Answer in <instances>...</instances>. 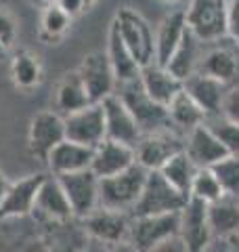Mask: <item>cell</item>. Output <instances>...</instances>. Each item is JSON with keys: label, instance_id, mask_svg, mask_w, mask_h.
Listing matches in <instances>:
<instances>
[{"label": "cell", "instance_id": "cell-1", "mask_svg": "<svg viewBox=\"0 0 239 252\" xmlns=\"http://www.w3.org/2000/svg\"><path fill=\"white\" fill-rule=\"evenodd\" d=\"M147 168L141 164H132L124 172H118L114 177H105L99 181V206L120 212H132L134 204L141 198L143 185L147 181Z\"/></svg>", "mask_w": 239, "mask_h": 252}, {"label": "cell", "instance_id": "cell-2", "mask_svg": "<svg viewBox=\"0 0 239 252\" xmlns=\"http://www.w3.org/2000/svg\"><path fill=\"white\" fill-rule=\"evenodd\" d=\"M187 28L204 44L227 38L229 0H189L185 6Z\"/></svg>", "mask_w": 239, "mask_h": 252}, {"label": "cell", "instance_id": "cell-3", "mask_svg": "<svg viewBox=\"0 0 239 252\" xmlns=\"http://www.w3.org/2000/svg\"><path fill=\"white\" fill-rule=\"evenodd\" d=\"M114 23L139 65L145 67L149 63H153V59H155V30H153V26H151L137 9H132V6H120L114 15Z\"/></svg>", "mask_w": 239, "mask_h": 252}, {"label": "cell", "instance_id": "cell-4", "mask_svg": "<svg viewBox=\"0 0 239 252\" xmlns=\"http://www.w3.org/2000/svg\"><path fill=\"white\" fill-rule=\"evenodd\" d=\"M118 86H120L118 94L122 97L126 107L130 109V114L134 116V120H137L143 135L162 130V128H172L166 105L157 103V101H153L149 97V94L145 93V89H143L139 78L137 80H132V82L118 84Z\"/></svg>", "mask_w": 239, "mask_h": 252}, {"label": "cell", "instance_id": "cell-5", "mask_svg": "<svg viewBox=\"0 0 239 252\" xmlns=\"http://www.w3.org/2000/svg\"><path fill=\"white\" fill-rule=\"evenodd\" d=\"M182 193H179L168 181L162 177L159 170H149L147 181L143 185L141 198L134 204L130 217H141V215H164V212H179L185 202Z\"/></svg>", "mask_w": 239, "mask_h": 252}, {"label": "cell", "instance_id": "cell-6", "mask_svg": "<svg viewBox=\"0 0 239 252\" xmlns=\"http://www.w3.org/2000/svg\"><path fill=\"white\" fill-rule=\"evenodd\" d=\"M182 149H185V137L174 128H162L141 135L139 143L134 145L137 162L147 170H159L172 156H177Z\"/></svg>", "mask_w": 239, "mask_h": 252}, {"label": "cell", "instance_id": "cell-7", "mask_svg": "<svg viewBox=\"0 0 239 252\" xmlns=\"http://www.w3.org/2000/svg\"><path fill=\"white\" fill-rule=\"evenodd\" d=\"M197 72L216 78L227 86L239 84V49L229 38L206 44L199 57Z\"/></svg>", "mask_w": 239, "mask_h": 252}, {"label": "cell", "instance_id": "cell-8", "mask_svg": "<svg viewBox=\"0 0 239 252\" xmlns=\"http://www.w3.org/2000/svg\"><path fill=\"white\" fill-rule=\"evenodd\" d=\"M57 179L69 200L74 217L86 219L92 210L99 208V181L101 179L90 168L69 172V175H59Z\"/></svg>", "mask_w": 239, "mask_h": 252}, {"label": "cell", "instance_id": "cell-9", "mask_svg": "<svg viewBox=\"0 0 239 252\" xmlns=\"http://www.w3.org/2000/svg\"><path fill=\"white\" fill-rule=\"evenodd\" d=\"M65 139V120L59 112H40L31 118L28 132V147L36 160L44 162L61 141Z\"/></svg>", "mask_w": 239, "mask_h": 252}, {"label": "cell", "instance_id": "cell-10", "mask_svg": "<svg viewBox=\"0 0 239 252\" xmlns=\"http://www.w3.org/2000/svg\"><path fill=\"white\" fill-rule=\"evenodd\" d=\"M78 74L82 78L92 103H101L103 99L114 94L118 89L116 74L111 69V63L105 51H92L86 55L78 67Z\"/></svg>", "mask_w": 239, "mask_h": 252}, {"label": "cell", "instance_id": "cell-11", "mask_svg": "<svg viewBox=\"0 0 239 252\" xmlns=\"http://www.w3.org/2000/svg\"><path fill=\"white\" fill-rule=\"evenodd\" d=\"M179 233V212H164V215H141L130 219L128 240L141 250H149L155 244L164 242Z\"/></svg>", "mask_w": 239, "mask_h": 252}, {"label": "cell", "instance_id": "cell-12", "mask_svg": "<svg viewBox=\"0 0 239 252\" xmlns=\"http://www.w3.org/2000/svg\"><path fill=\"white\" fill-rule=\"evenodd\" d=\"M179 235L191 248V252H204L214 242L210 220H208V204L189 198L185 206L179 210Z\"/></svg>", "mask_w": 239, "mask_h": 252}, {"label": "cell", "instance_id": "cell-13", "mask_svg": "<svg viewBox=\"0 0 239 252\" xmlns=\"http://www.w3.org/2000/svg\"><path fill=\"white\" fill-rule=\"evenodd\" d=\"M65 139L89 147H97L105 139V114L101 103H89L86 107L63 116Z\"/></svg>", "mask_w": 239, "mask_h": 252}, {"label": "cell", "instance_id": "cell-14", "mask_svg": "<svg viewBox=\"0 0 239 252\" xmlns=\"http://www.w3.org/2000/svg\"><path fill=\"white\" fill-rule=\"evenodd\" d=\"M101 105H103V114H105V139L120 141V143L132 147L137 145L143 132L137 120H134V116L130 114V109L122 101V97L114 93L103 99Z\"/></svg>", "mask_w": 239, "mask_h": 252}, {"label": "cell", "instance_id": "cell-15", "mask_svg": "<svg viewBox=\"0 0 239 252\" xmlns=\"http://www.w3.org/2000/svg\"><path fill=\"white\" fill-rule=\"evenodd\" d=\"M130 215L128 212H120V210H109L99 206L97 210H92L89 217L82 219L86 223V231H89L99 244H107L114 246L118 242L128 240L130 231Z\"/></svg>", "mask_w": 239, "mask_h": 252}, {"label": "cell", "instance_id": "cell-16", "mask_svg": "<svg viewBox=\"0 0 239 252\" xmlns=\"http://www.w3.org/2000/svg\"><path fill=\"white\" fill-rule=\"evenodd\" d=\"M132 164H137V152H134L132 145L111 141V139H103L101 143L92 149L90 170L99 179L114 177L118 172H124L126 168H130Z\"/></svg>", "mask_w": 239, "mask_h": 252}, {"label": "cell", "instance_id": "cell-17", "mask_svg": "<svg viewBox=\"0 0 239 252\" xmlns=\"http://www.w3.org/2000/svg\"><path fill=\"white\" fill-rule=\"evenodd\" d=\"M185 152L199 168H212L218 160L227 156L225 145L218 141V137L208 128V124H199L195 128L185 132Z\"/></svg>", "mask_w": 239, "mask_h": 252}, {"label": "cell", "instance_id": "cell-18", "mask_svg": "<svg viewBox=\"0 0 239 252\" xmlns=\"http://www.w3.org/2000/svg\"><path fill=\"white\" fill-rule=\"evenodd\" d=\"M44 175H30L11 183L9 191L0 202V219H13V217H26L34 212L38 187L42 183Z\"/></svg>", "mask_w": 239, "mask_h": 252}, {"label": "cell", "instance_id": "cell-19", "mask_svg": "<svg viewBox=\"0 0 239 252\" xmlns=\"http://www.w3.org/2000/svg\"><path fill=\"white\" fill-rule=\"evenodd\" d=\"M34 212H38V215H42L51 220H69L74 217V210L69 206L67 195L55 175H44L42 183L38 187Z\"/></svg>", "mask_w": 239, "mask_h": 252}, {"label": "cell", "instance_id": "cell-20", "mask_svg": "<svg viewBox=\"0 0 239 252\" xmlns=\"http://www.w3.org/2000/svg\"><path fill=\"white\" fill-rule=\"evenodd\" d=\"M187 32V19L185 9H174L157 23L155 28V59L157 65H166L170 61L172 53L177 51L182 36Z\"/></svg>", "mask_w": 239, "mask_h": 252}, {"label": "cell", "instance_id": "cell-21", "mask_svg": "<svg viewBox=\"0 0 239 252\" xmlns=\"http://www.w3.org/2000/svg\"><path fill=\"white\" fill-rule=\"evenodd\" d=\"M139 80L149 97L162 105H168L185 86V82L168 72V67L157 65V63H149V65L141 67Z\"/></svg>", "mask_w": 239, "mask_h": 252}, {"label": "cell", "instance_id": "cell-22", "mask_svg": "<svg viewBox=\"0 0 239 252\" xmlns=\"http://www.w3.org/2000/svg\"><path fill=\"white\" fill-rule=\"evenodd\" d=\"M92 149L94 147L63 139L51 152L49 160H46V166L57 177L69 175V172H78V170H86V168H90V162H92Z\"/></svg>", "mask_w": 239, "mask_h": 252}, {"label": "cell", "instance_id": "cell-23", "mask_svg": "<svg viewBox=\"0 0 239 252\" xmlns=\"http://www.w3.org/2000/svg\"><path fill=\"white\" fill-rule=\"evenodd\" d=\"M185 91L197 101L199 107L206 112V116H214V114H220L229 86L212 76L195 72L185 80Z\"/></svg>", "mask_w": 239, "mask_h": 252}, {"label": "cell", "instance_id": "cell-24", "mask_svg": "<svg viewBox=\"0 0 239 252\" xmlns=\"http://www.w3.org/2000/svg\"><path fill=\"white\" fill-rule=\"evenodd\" d=\"M107 57L111 63V69L116 74L118 84L124 82H132L141 76V65L134 59V55L130 53V49L126 46V42L122 40L120 32L116 28V23L111 21L109 26V34H107Z\"/></svg>", "mask_w": 239, "mask_h": 252}, {"label": "cell", "instance_id": "cell-25", "mask_svg": "<svg viewBox=\"0 0 239 252\" xmlns=\"http://www.w3.org/2000/svg\"><path fill=\"white\" fill-rule=\"evenodd\" d=\"M208 220L214 240H231L239 233V198L222 195L220 200L208 204Z\"/></svg>", "mask_w": 239, "mask_h": 252}, {"label": "cell", "instance_id": "cell-26", "mask_svg": "<svg viewBox=\"0 0 239 252\" xmlns=\"http://www.w3.org/2000/svg\"><path fill=\"white\" fill-rule=\"evenodd\" d=\"M166 109H168L170 126L174 130H179L180 135H185V132H189L191 128H195L199 124H204L206 118H208L204 109L199 107L197 101L185 91V86H182V91L166 105Z\"/></svg>", "mask_w": 239, "mask_h": 252}, {"label": "cell", "instance_id": "cell-27", "mask_svg": "<svg viewBox=\"0 0 239 252\" xmlns=\"http://www.w3.org/2000/svg\"><path fill=\"white\" fill-rule=\"evenodd\" d=\"M204 42L197 40V38L191 34L189 28L185 32V36H182L180 44L177 46V51L172 53L170 61L166 63L164 67H168V72L174 74L179 78V80L185 82L189 76H193L197 72V65H199V57H202L204 53Z\"/></svg>", "mask_w": 239, "mask_h": 252}, {"label": "cell", "instance_id": "cell-28", "mask_svg": "<svg viewBox=\"0 0 239 252\" xmlns=\"http://www.w3.org/2000/svg\"><path fill=\"white\" fill-rule=\"evenodd\" d=\"M89 103H92V101L89 97V93H86V86L82 82V78H80L78 69L76 72H67L59 80L57 91H55V107H57V112L67 116L71 112L86 107Z\"/></svg>", "mask_w": 239, "mask_h": 252}, {"label": "cell", "instance_id": "cell-29", "mask_svg": "<svg viewBox=\"0 0 239 252\" xmlns=\"http://www.w3.org/2000/svg\"><path fill=\"white\" fill-rule=\"evenodd\" d=\"M197 168L199 166L187 156L185 149H182V152H179L177 156H172L170 160L159 168V172H162V177L168 181V183L177 189L179 193H182L185 198H189L191 183H193V179L197 175Z\"/></svg>", "mask_w": 239, "mask_h": 252}, {"label": "cell", "instance_id": "cell-30", "mask_svg": "<svg viewBox=\"0 0 239 252\" xmlns=\"http://www.w3.org/2000/svg\"><path fill=\"white\" fill-rule=\"evenodd\" d=\"M11 78L17 89L31 91L42 82V63L38 55L30 51H19L11 59Z\"/></svg>", "mask_w": 239, "mask_h": 252}, {"label": "cell", "instance_id": "cell-31", "mask_svg": "<svg viewBox=\"0 0 239 252\" xmlns=\"http://www.w3.org/2000/svg\"><path fill=\"white\" fill-rule=\"evenodd\" d=\"M71 21H74V17H69L57 2L44 6L42 17H40V38L51 44L61 40L65 36V32L69 30Z\"/></svg>", "mask_w": 239, "mask_h": 252}, {"label": "cell", "instance_id": "cell-32", "mask_svg": "<svg viewBox=\"0 0 239 252\" xmlns=\"http://www.w3.org/2000/svg\"><path fill=\"white\" fill-rule=\"evenodd\" d=\"M222 195H227V193L222 191L214 170L212 168H197V175L193 179V183H191L189 198H195L204 204H212V202L220 200Z\"/></svg>", "mask_w": 239, "mask_h": 252}, {"label": "cell", "instance_id": "cell-33", "mask_svg": "<svg viewBox=\"0 0 239 252\" xmlns=\"http://www.w3.org/2000/svg\"><path fill=\"white\" fill-rule=\"evenodd\" d=\"M208 128L218 137V141L225 145L227 154H239V124L229 120L222 114H214L206 118Z\"/></svg>", "mask_w": 239, "mask_h": 252}, {"label": "cell", "instance_id": "cell-34", "mask_svg": "<svg viewBox=\"0 0 239 252\" xmlns=\"http://www.w3.org/2000/svg\"><path fill=\"white\" fill-rule=\"evenodd\" d=\"M222 191L239 198V154H227L212 166Z\"/></svg>", "mask_w": 239, "mask_h": 252}, {"label": "cell", "instance_id": "cell-35", "mask_svg": "<svg viewBox=\"0 0 239 252\" xmlns=\"http://www.w3.org/2000/svg\"><path fill=\"white\" fill-rule=\"evenodd\" d=\"M15 38H17V21H15V17L9 11L0 9V42L6 49H11Z\"/></svg>", "mask_w": 239, "mask_h": 252}, {"label": "cell", "instance_id": "cell-36", "mask_svg": "<svg viewBox=\"0 0 239 252\" xmlns=\"http://www.w3.org/2000/svg\"><path fill=\"white\" fill-rule=\"evenodd\" d=\"M222 116H227L229 120H233L239 124V84L235 86H229L227 91V97H225V103H222L220 109Z\"/></svg>", "mask_w": 239, "mask_h": 252}, {"label": "cell", "instance_id": "cell-37", "mask_svg": "<svg viewBox=\"0 0 239 252\" xmlns=\"http://www.w3.org/2000/svg\"><path fill=\"white\" fill-rule=\"evenodd\" d=\"M227 38H229V40L239 49V0H229Z\"/></svg>", "mask_w": 239, "mask_h": 252}, {"label": "cell", "instance_id": "cell-38", "mask_svg": "<svg viewBox=\"0 0 239 252\" xmlns=\"http://www.w3.org/2000/svg\"><path fill=\"white\" fill-rule=\"evenodd\" d=\"M147 252H191V248L185 244V240L177 233V235H172V238H168V240L155 244V246L149 248Z\"/></svg>", "mask_w": 239, "mask_h": 252}, {"label": "cell", "instance_id": "cell-39", "mask_svg": "<svg viewBox=\"0 0 239 252\" xmlns=\"http://www.w3.org/2000/svg\"><path fill=\"white\" fill-rule=\"evenodd\" d=\"M57 4L69 15V17H78V15L86 9L84 0H57Z\"/></svg>", "mask_w": 239, "mask_h": 252}, {"label": "cell", "instance_id": "cell-40", "mask_svg": "<svg viewBox=\"0 0 239 252\" xmlns=\"http://www.w3.org/2000/svg\"><path fill=\"white\" fill-rule=\"evenodd\" d=\"M109 252H145V250L134 246L130 240H124V242H118V244H114V246H109Z\"/></svg>", "mask_w": 239, "mask_h": 252}, {"label": "cell", "instance_id": "cell-41", "mask_svg": "<svg viewBox=\"0 0 239 252\" xmlns=\"http://www.w3.org/2000/svg\"><path fill=\"white\" fill-rule=\"evenodd\" d=\"M204 252H233V248L229 246L227 240H214Z\"/></svg>", "mask_w": 239, "mask_h": 252}, {"label": "cell", "instance_id": "cell-42", "mask_svg": "<svg viewBox=\"0 0 239 252\" xmlns=\"http://www.w3.org/2000/svg\"><path fill=\"white\" fill-rule=\"evenodd\" d=\"M9 187H11V181L4 177L2 170H0V202H2V198L6 195V191H9Z\"/></svg>", "mask_w": 239, "mask_h": 252}, {"label": "cell", "instance_id": "cell-43", "mask_svg": "<svg viewBox=\"0 0 239 252\" xmlns=\"http://www.w3.org/2000/svg\"><path fill=\"white\" fill-rule=\"evenodd\" d=\"M227 242H229V246L233 248V252H239V233H235L233 238H231V240H227Z\"/></svg>", "mask_w": 239, "mask_h": 252}, {"label": "cell", "instance_id": "cell-44", "mask_svg": "<svg viewBox=\"0 0 239 252\" xmlns=\"http://www.w3.org/2000/svg\"><path fill=\"white\" fill-rule=\"evenodd\" d=\"M166 2H170V4H177V6H179V9H185V6H187V2H189V0H166Z\"/></svg>", "mask_w": 239, "mask_h": 252}, {"label": "cell", "instance_id": "cell-45", "mask_svg": "<svg viewBox=\"0 0 239 252\" xmlns=\"http://www.w3.org/2000/svg\"><path fill=\"white\" fill-rule=\"evenodd\" d=\"M34 2L42 4V6H49V4H55V2H57V0H34Z\"/></svg>", "mask_w": 239, "mask_h": 252}, {"label": "cell", "instance_id": "cell-46", "mask_svg": "<svg viewBox=\"0 0 239 252\" xmlns=\"http://www.w3.org/2000/svg\"><path fill=\"white\" fill-rule=\"evenodd\" d=\"M94 2H97V0H84V6H86V9H90Z\"/></svg>", "mask_w": 239, "mask_h": 252}, {"label": "cell", "instance_id": "cell-47", "mask_svg": "<svg viewBox=\"0 0 239 252\" xmlns=\"http://www.w3.org/2000/svg\"><path fill=\"white\" fill-rule=\"evenodd\" d=\"M4 53H6V46H4L2 42H0V59H2V57H4Z\"/></svg>", "mask_w": 239, "mask_h": 252}]
</instances>
